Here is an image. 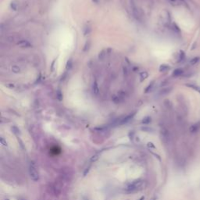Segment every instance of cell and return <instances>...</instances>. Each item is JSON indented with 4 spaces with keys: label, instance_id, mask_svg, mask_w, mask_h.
<instances>
[{
    "label": "cell",
    "instance_id": "obj_9",
    "mask_svg": "<svg viewBox=\"0 0 200 200\" xmlns=\"http://www.w3.org/2000/svg\"><path fill=\"white\" fill-rule=\"evenodd\" d=\"M153 84H154V81H152V82H151V83L149 84V86H148V87H147L146 88H145V92H149V91H150V90L152 89V88L153 87V85H154Z\"/></svg>",
    "mask_w": 200,
    "mask_h": 200
},
{
    "label": "cell",
    "instance_id": "obj_1",
    "mask_svg": "<svg viewBox=\"0 0 200 200\" xmlns=\"http://www.w3.org/2000/svg\"><path fill=\"white\" fill-rule=\"evenodd\" d=\"M29 175L34 181H37L39 178L38 175V171L36 167L35 163L34 162H31L30 165H29Z\"/></svg>",
    "mask_w": 200,
    "mask_h": 200
},
{
    "label": "cell",
    "instance_id": "obj_5",
    "mask_svg": "<svg viewBox=\"0 0 200 200\" xmlns=\"http://www.w3.org/2000/svg\"><path fill=\"white\" fill-rule=\"evenodd\" d=\"M168 70H170V67L167 64H162L159 67V71L160 72H165V71H167Z\"/></svg>",
    "mask_w": 200,
    "mask_h": 200
},
{
    "label": "cell",
    "instance_id": "obj_10",
    "mask_svg": "<svg viewBox=\"0 0 200 200\" xmlns=\"http://www.w3.org/2000/svg\"><path fill=\"white\" fill-rule=\"evenodd\" d=\"M93 90H94V92H95V94H98V85H97V83L96 82H95L94 84H93Z\"/></svg>",
    "mask_w": 200,
    "mask_h": 200
},
{
    "label": "cell",
    "instance_id": "obj_8",
    "mask_svg": "<svg viewBox=\"0 0 200 200\" xmlns=\"http://www.w3.org/2000/svg\"><path fill=\"white\" fill-rule=\"evenodd\" d=\"M105 52H106L105 50H103V51H101V52H99V54H98V59L100 60H103L104 59V57L106 56V53Z\"/></svg>",
    "mask_w": 200,
    "mask_h": 200
},
{
    "label": "cell",
    "instance_id": "obj_3",
    "mask_svg": "<svg viewBox=\"0 0 200 200\" xmlns=\"http://www.w3.org/2000/svg\"><path fill=\"white\" fill-rule=\"evenodd\" d=\"M17 45H20V46L22 47V48H30V47H31V43L28 41H26V40H21L20 42H18Z\"/></svg>",
    "mask_w": 200,
    "mask_h": 200
},
{
    "label": "cell",
    "instance_id": "obj_17",
    "mask_svg": "<svg viewBox=\"0 0 200 200\" xmlns=\"http://www.w3.org/2000/svg\"><path fill=\"white\" fill-rule=\"evenodd\" d=\"M170 1H171V2H173V3H174V2H176V0H170Z\"/></svg>",
    "mask_w": 200,
    "mask_h": 200
},
{
    "label": "cell",
    "instance_id": "obj_2",
    "mask_svg": "<svg viewBox=\"0 0 200 200\" xmlns=\"http://www.w3.org/2000/svg\"><path fill=\"white\" fill-rule=\"evenodd\" d=\"M199 129H200V122H197L190 127V132L195 134L197 131H198Z\"/></svg>",
    "mask_w": 200,
    "mask_h": 200
},
{
    "label": "cell",
    "instance_id": "obj_13",
    "mask_svg": "<svg viewBox=\"0 0 200 200\" xmlns=\"http://www.w3.org/2000/svg\"><path fill=\"white\" fill-rule=\"evenodd\" d=\"M12 70H13L14 73H19V72H20V69H19V67H16V66H13V67H12Z\"/></svg>",
    "mask_w": 200,
    "mask_h": 200
},
{
    "label": "cell",
    "instance_id": "obj_11",
    "mask_svg": "<svg viewBox=\"0 0 200 200\" xmlns=\"http://www.w3.org/2000/svg\"><path fill=\"white\" fill-rule=\"evenodd\" d=\"M10 6H11V8L13 9V10H17V4L15 3L14 2H12V3H11Z\"/></svg>",
    "mask_w": 200,
    "mask_h": 200
},
{
    "label": "cell",
    "instance_id": "obj_16",
    "mask_svg": "<svg viewBox=\"0 0 200 200\" xmlns=\"http://www.w3.org/2000/svg\"><path fill=\"white\" fill-rule=\"evenodd\" d=\"M92 1L95 3H98V0H92Z\"/></svg>",
    "mask_w": 200,
    "mask_h": 200
},
{
    "label": "cell",
    "instance_id": "obj_15",
    "mask_svg": "<svg viewBox=\"0 0 200 200\" xmlns=\"http://www.w3.org/2000/svg\"><path fill=\"white\" fill-rule=\"evenodd\" d=\"M185 52L183 51H181V53H180V61L183 60L184 58H185Z\"/></svg>",
    "mask_w": 200,
    "mask_h": 200
},
{
    "label": "cell",
    "instance_id": "obj_7",
    "mask_svg": "<svg viewBox=\"0 0 200 200\" xmlns=\"http://www.w3.org/2000/svg\"><path fill=\"white\" fill-rule=\"evenodd\" d=\"M140 77H141V81H143V80H145V79H146L148 77H149V74L147 72H142V73H141V74H140Z\"/></svg>",
    "mask_w": 200,
    "mask_h": 200
},
{
    "label": "cell",
    "instance_id": "obj_12",
    "mask_svg": "<svg viewBox=\"0 0 200 200\" xmlns=\"http://www.w3.org/2000/svg\"><path fill=\"white\" fill-rule=\"evenodd\" d=\"M187 86H188V87H190V88H194V89H195L197 92H198L199 93H200V88H198V87H196V86H195V85H187Z\"/></svg>",
    "mask_w": 200,
    "mask_h": 200
},
{
    "label": "cell",
    "instance_id": "obj_4",
    "mask_svg": "<svg viewBox=\"0 0 200 200\" xmlns=\"http://www.w3.org/2000/svg\"><path fill=\"white\" fill-rule=\"evenodd\" d=\"M184 74V70L181 68H178V69H176L174 70L173 72V76L174 77H180Z\"/></svg>",
    "mask_w": 200,
    "mask_h": 200
},
{
    "label": "cell",
    "instance_id": "obj_6",
    "mask_svg": "<svg viewBox=\"0 0 200 200\" xmlns=\"http://www.w3.org/2000/svg\"><path fill=\"white\" fill-rule=\"evenodd\" d=\"M200 61V57H195L193 59H191L190 61V64L191 65H195L197 63H198Z\"/></svg>",
    "mask_w": 200,
    "mask_h": 200
},
{
    "label": "cell",
    "instance_id": "obj_14",
    "mask_svg": "<svg viewBox=\"0 0 200 200\" xmlns=\"http://www.w3.org/2000/svg\"><path fill=\"white\" fill-rule=\"evenodd\" d=\"M71 66H72V60L70 59L68 62H67V70H70L71 68Z\"/></svg>",
    "mask_w": 200,
    "mask_h": 200
}]
</instances>
